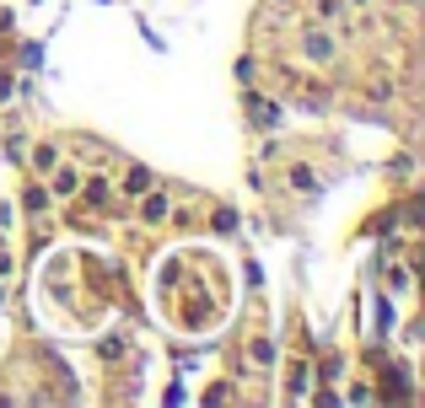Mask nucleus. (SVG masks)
I'll return each instance as SVG.
<instances>
[{"label":"nucleus","instance_id":"1","mask_svg":"<svg viewBox=\"0 0 425 408\" xmlns=\"http://www.w3.org/2000/svg\"><path fill=\"white\" fill-rule=\"evenodd\" d=\"M6 92H11V75H0V97H6Z\"/></svg>","mask_w":425,"mask_h":408}]
</instances>
